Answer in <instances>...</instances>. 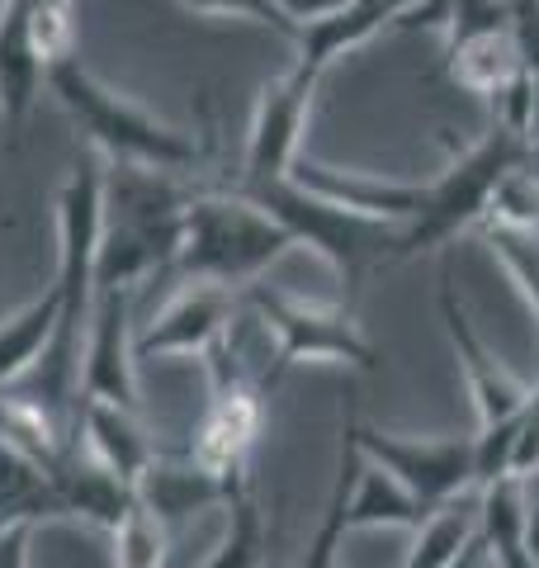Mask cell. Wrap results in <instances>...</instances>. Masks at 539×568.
I'll return each mask as SVG.
<instances>
[{
    "mask_svg": "<svg viewBox=\"0 0 539 568\" xmlns=\"http://www.w3.org/2000/svg\"><path fill=\"white\" fill-rule=\"evenodd\" d=\"M190 200L194 194L171 171L104 162V237L95 256V294L138 290L148 275L175 265Z\"/></svg>",
    "mask_w": 539,
    "mask_h": 568,
    "instance_id": "6da1fadb",
    "label": "cell"
},
{
    "mask_svg": "<svg viewBox=\"0 0 539 568\" xmlns=\"http://www.w3.org/2000/svg\"><path fill=\"white\" fill-rule=\"evenodd\" d=\"M48 91L58 95L67 119L77 123L90 152H100L104 162L123 166H156V171H190L200 166V142L190 133L171 129L166 119L148 114L129 95H119L114 85H104L77 52H67L48 67Z\"/></svg>",
    "mask_w": 539,
    "mask_h": 568,
    "instance_id": "7a4b0ae2",
    "label": "cell"
},
{
    "mask_svg": "<svg viewBox=\"0 0 539 568\" xmlns=\"http://www.w3.org/2000/svg\"><path fill=\"white\" fill-rule=\"evenodd\" d=\"M289 246L294 237L265 209L242 200L237 190L194 194L185 209L175 271L194 284H223V290L237 294L251 290Z\"/></svg>",
    "mask_w": 539,
    "mask_h": 568,
    "instance_id": "3957f363",
    "label": "cell"
},
{
    "mask_svg": "<svg viewBox=\"0 0 539 568\" xmlns=\"http://www.w3.org/2000/svg\"><path fill=\"white\" fill-rule=\"evenodd\" d=\"M526 156H530V142L516 138L511 129H501V123H492V129L482 133L436 185H426V204H421L417 219L398 233L393 261H411L421 252H436V246H445L449 237H459L464 227L482 223L488 219L497 181L511 166L526 162Z\"/></svg>",
    "mask_w": 539,
    "mask_h": 568,
    "instance_id": "277c9868",
    "label": "cell"
},
{
    "mask_svg": "<svg viewBox=\"0 0 539 568\" xmlns=\"http://www.w3.org/2000/svg\"><path fill=\"white\" fill-rule=\"evenodd\" d=\"M242 200H251L256 209H265L284 233L294 237V246H313L336 271L340 290L355 298L359 280L374 261H393V246H398V233L403 227H384V223H369V219H355V213L336 209L317 194L298 190L294 181H270V185H246L237 190Z\"/></svg>",
    "mask_w": 539,
    "mask_h": 568,
    "instance_id": "5b68a950",
    "label": "cell"
},
{
    "mask_svg": "<svg viewBox=\"0 0 539 568\" xmlns=\"http://www.w3.org/2000/svg\"><path fill=\"white\" fill-rule=\"evenodd\" d=\"M242 304L256 313V323L275 336V365L265 375V394L275 388L294 365L317 361V365H346L359 375L379 369V351L365 332L355 327V317L346 308H317L303 298L270 290V284H251L242 294Z\"/></svg>",
    "mask_w": 539,
    "mask_h": 568,
    "instance_id": "8992f818",
    "label": "cell"
},
{
    "mask_svg": "<svg viewBox=\"0 0 539 568\" xmlns=\"http://www.w3.org/2000/svg\"><path fill=\"white\" fill-rule=\"evenodd\" d=\"M104 237V156L81 152L58 190V275L62 290V332L85 336L95 304V256Z\"/></svg>",
    "mask_w": 539,
    "mask_h": 568,
    "instance_id": "52a82bcc",
    "label": "cell"
},
{
    "mask_svg": "<svg viewBox=\"0 0 539 568\" xmlns=\"http://www.w3.org/2000/svg\"><path fill=\"white\" fill-rule=\"evenodd\" d=\"M355 446L369 465H379L430 511L455 507L464 493L478 488V446L474 436H398L355 422Z\"/></svg>",
    "mask_w": 539,
    "mask_h": 568,
    "instance_id": "ba28073f",
    "label": "cell"
},
{
    "mask_svg": "<svg viewBox=\"0 0 539 568\" xmlns=\"http://www.w3.org/2000/svg\"><path fill=\"white\" fill-rule=\"evenodd\" d=\"M133 290H104L90 304V327H85V351H81V403H114L123 413L142 417V394H138V351H133Z\"/></svg>",
    "mask_w": 539,
    "mask_h": 568,
    "instance_id": "9c48e42d",
    "label": "cell"
},
{
    "mask_svg": "<svg viewBox=\"0 0 539 568\" xmlns=\"http://www.w3.org/2000/svg\"><path fill=\"white\" fill-rule=\"evenodd\" d=\"M313 91H317V81H303L298 71L265 85L256 119H251V133H246L242 175L232 190L289 181V166L303 152V129H308V114H313Z\"/></svg>",
    "mask_w": 539,
    "mask_h": 568,
    "instance_id": "30bf717a",
    "label": "cell"
},
{
    "mask_svg": "<svg viewBox=\"0 0 539 568\" xmlns=\"http://www.w3.org/2000/svg\"><path fill=\"white\" fill-rule=\"evenodd\" d=\"M440 323L449 346L459 355V369H464V384H469V398L478 407V426H501V422H516L530 403V388L516 384L507 369L492 361V351L482 346V336L474 332L469 313H464L459 294H455V265L445 261L440 271Z\"/></svg>",
    "mask_w": 539,
    "mask_h": 568,
    "instance_id": "8fae6325",
    "label": "cell"
},
{
    "mask_svg": "<svg viewBox=\"0 0 539 568\" xmlns=\"http://www.w3.org/2000/svg\"><path fill=\"white\" fill-rule=\"evenodd\" d=\"M289 181L298 190L317 194V200L355 213V219H369V223H384V227H407L426 204V185L379 181V175H365V171H336V166L313 162L308 152L294 156Z\"/></svg>",
    "mask_w": 539,
    "mask_h": 568,
    "instance_id": "7c38bea8",
    "label": "cell"
},
{
    "mask_svg": "<svg viewBox=\"0 0 539 568\" xmlns=\"http://www.w3.org/2000/svg\"><path fill=\"white\" fill-rule=\"evenodd\" d=\"M261 422H265V394L261 388H232V394H209V413L194 432V446L190 455L200 465L223 478L232 488V497L251 493V446L261 436Z\"/></svg>",
    "mask_w": 539,
    "mask_h": 568,
    "instance_id": "4fadbf2b",
    "label": "cell"
},
{
    "mask_svg": "<svg viewBox=\"0 0 539 568\" xmlns=\"http://www.w3.org/2000/svg\"><path fill=\"white\" fill-rule=\"evenodd\" d=\"M242 298L223 284H185L166 308L152 317V327L138 336V361H161V355H204L232 327Z\"/></svg>",
    "mask_w": 539,
    "mask_h": 568,
    "instance_id": "5bb4252c",
    "label": "cell"
},
{
    "mask_svg": "<svg viewBox=\"0 0 539 568\" xmlns=\"http://www.w3.org/2000/svg\"><path fill=\"white\" fill-rule=\"evenodd\" d=\"M48 85V67L33 48V0H0V114H6L14 142L24 138Z\"/></svg>",
    "mask_w": 539,
    "mask_h": 568,
    "instance_id": "9a60e30c",
    "label": "cell"
},
{
    "mask_svg": "<svg viewBox=\"0 0 539 568\" xmlns=\"http://www.w3.org/2000/svg\"><path fill=\"white\" fill-rule=\"evenodd\" d=\"M417 6L421 0H350V6L340 14H332V20L298 29V39H294L298 62H294V71L303 81H322V71H327L340 52L359 48L379 29H398L403 14L417 10Z\"/></svg>",
    "mask_w": 539,
    "mask_h": 568,
    "instance_id": "2e32d148",
    "label": "cell"
},
{
    "mask_svg": "<svg viewBox=\"0 0 539 568\" xmlns=\"http://www.w3.org/2000/svg\"><path fill=\"white\" fill-rule=\"evenodd\" d=\"M227 503H232V488L223 478H213L190 450L185 455H156L148 465V474L138 478V507L152 511L166 530L175 521L194 517V511L227 507Z\"/></svg>",
    "mask_w": 539,
    "mask_h": 568,
    "instance_id": "e0dca14e",
    "label": "cell"
},
{
    "mask_svg": "<svg viewBox=\"0 0 539 568\" xmlns=\"http://www.w3.org/2000/svg\"><path fill=\"white\" fill-rule=\"evenodd\" d=\"M85 440V455L104 465L114 478H123L138 493V478L148 474V465L156 459V446L142 432L138 413H123L114 403H81L77 407V446Z\"/></svg>",
    "mask_w": 539,
    "mask_h": 568,
    "instance_id": "ac0fdd59",
    "label": "cell"
},
{
    "mask_svg": "<svg viewBox=\"0 0 539 568\" xmlns=\"http://www.w3.org/2000/svg\"><path fill=\"white\" fill-rule=\"evenodd\" d=\"M52 484H58V497H62V517L90 521L100 530H114L138 507V493L104 465H95L81 446H71V455L52 469Z\"/></svg>",
    "mask_w": 539,
    "mask_h": 568,
    "instance_id": "d6986e66",
    "label": "cell"
},
{
    "mask_svg": "<svg viewBox=\"0 0 539 568\" xmlns=\"http://www.w3.org/2000/svg\"><path fill=\"white\" fill-rule=\"evenodd\" d=\"M43 526V521H62V497L52 484V469H43L29 450L10 446L0 436V526Z\"/></svg>",
    "mask_w": 539,
    "mask_h": 568,
    "instance_id": "ffe728a7",
    "label": "cell"
},
{
    "mask_svg": "<svg viewBox=\"0 0 539 568\" xmlns=\"http://www.w3.org/2000/svg\"><path fill=\"white\" fill-rule=\"evenodd\" d=\"M436 517L426 503H417L398 478L384 474L379 465H359L355 474V488H350V503H346V530H379V526H393V530H417Z\"/></svg>",
    "mask_w": 539,
    "mask_h": 568,
    "instance_id": "44dd1931",
    "label": "cell"
},
{
    "mask_svg": "<svg viewBox=\"0 0 539 568\" xmlns=\"http://www.w3.org/2000/svg\"><path fill=\"white\" fill-rule=\"evenodd\" d=\"M365 465V455L355 446V413H340V446H336V474H332V493L327 507L317 517V530L303 545L298 568H340V545H346V503L355 488V474Z\"/></svg>",
    "mask_w": 539,
    "mask_h": 568,
    "instance_id": "7402d4cb",
    "label": "cell"
},
{
    "mask_svg": "<svg viewBox=\"0 0 539 568\" xmlns=\"http://www.w3.org/2000/svg\"><path fill=\"white\" fill-rule=\"evenodd\" d=\"M58 323H62V290L58 284H48L39 298H29L20 313H10L6 323H0V388L20 384L29 369L39 365V355L48 351Z\"/></svg>",
    "mask_w": 539,
    "mask_h": 568,
    "instance_id": "603a6c76",
    "label": "cell"
},
{
    "mask_svg": "<svg viewBox=\"0 0 539 568\" xmlns=\"http://www.w3.org/2000/svg\"><path fill=\"white\" fill-rule=\"evenodd\" d=\"M478 540V511H459V507H440L417 536L403 568H455L459 555Z\"/></svg>",
    "mask_w": 539,
    "mask_h": 568,
    "instance_id": "cb8c5ba5",
    "label": "cell"
},
{
    "mask_svg": "<svg viewBox=\"0 0 539 568\" xmlns=\"http://www.w3.org/2000/svg\"><path fill=\"white\" fill-rule=\"evenodd\" d=\"M227 511L232 521L223 530V540L200 568H265V511L256 503V493L232 497Z\"/></svg>",
    "mask_w": 539,
    "mask_h": 568,
    "instance_id": "d4e9b609",
    "label": "cell"
},
{
    "mask_svg": "<svg viewBox=\"0 0 539 568\" xmlns=\"http://www.w3.org/2000/svg\"><path fill=\"white\" fill-rule=\"evenodd\" d=\"M488 246L497 252V261L507 265V275L520 284L526 304L539 323V233H520V227H501V223H478Z\"/></svg>",
    "mask_w": 539,
    "mask_h": 568,
    "instance_id": "484cf974",
    "label": "cell"
},
{
    "mask_svg": "<svg viewBox=\"0 0 539 568\" xmlns=\"http://www.w3.org/2000/svg\"><path fill=\"white\" fill-rule=\"evenodd\" d=\"M482 223H501V227H520V233H539V175L530 171V156L497 181L492 204H488V219H482Z\"/></svg>",
    "mask_w": 539,
    "mask_h": 568,
    "instance_id": "4316f807",
    "label": "cell"
},
{
    "mask_svg": "<svg viewBox=\"0 0 539 568\" xmlns=\"http://www.w3.org/2000/svg\"><path fill=\"white\" fill-rule=\"evenodd\" d=\"M114 568H161L166 564V526H161L152 511L133 507L114 530Z\"/></svg>",
    "mask_w": 539,
    "mask_h": 568,
    "instance_id": "83f0119b",
    "label": "cell"
},
{
    "mask_svg": "<svg viewBox=\"0 0 539 568\" xmlns=\"http://www.w3.org/2000/svg\"><path fill=\"white\" fill-rule=\"evenodd\" d=\"M185 6H190L194 14H232V20H256V24L275 29V33H284V39L294 43V29L279 20L270 0H185Z\"/></svg>",
    "mask_w": 539,
    "mask_h": 568,
    "instance_id": "f1b7e54d",
    "label": "cell"
},
{
    "mask_svg": "<svg viewBox=\"0 0 539 568\" xmlns=\"http://www.w3.org/2000/svg\"><path fill=\"white\" fill-rule=\"evenodd\" d=\"M539 469V384H530L526 417L516 426V450H511V478H530Z\"/></svg>",
    "mask_w": 539,
    "mask_h": 568,
    "instance_id": "f546056e",
    "label": "cell"
},
{
    "mask_svg": "<svg viewBox=\"0 0 539 568\" xmlns=\"http://www.w3.org/2000/svg\"><path fill=\"white\" fill-rule=\"evenodd\" d=\"M270 6H275V14L294 29V39H298V29L332 20V14H340L350 0H270Z\"/></svg>",
    "mask_w": 539,
    "mask_h": 568,
    "instance_id": "4dcf8cb0",
    "label": "cell"
},
{
    "mask_svg": "<svg viewBox=\"0 0 539 568\" xmlns=\"http://www.w3.org/2000/svg\"><path fill=\"white\" fill-rule=\"evenodd\" d=\"M33 530L29 521L0 526V568H29V549H33Z\"/></svg>",
    "mask_w": 539,
    "mask_h": 568,
    "instance_id": "1f68e13d",
    "label": "cell"
},
{
    "mask_svg": "<svg viewBox=\"0 0 539 568\" xmlns=\"http://www.w3.org/2000/svg\"><path fill=\"white\" fill-rule=\"evenodd\" d=\"M526 549H530V564L539 568V497L530 503V521H526Z\"/></svg>",
    "mask_w": 539,
    "mask_h": 568,
    "instance_id": "d6a6232c",
    "label": "cell"
},
{
    "mask_svg": "<svg viewBox=\"0 0 539 568\" xmlns=\"http://www.w3.org/2000/svg\"><path fill=\"white\" fill-rule=\"evenodd\" d=\"M482 559H488V549H482V540H474V545L459 555V564H455V568H482Z\"/></svg>",
    "mask_w": 539,
    "mask_h": 568,
    "instance_id": "836d02e7",
    "label": "cell"
},
{
    "mask_svg": "<svg viewBox=\"0 0 539 568\" xmlns=\"http://www.w3.org/2000/svg\"><path fill=\"white\" fill-rule=\"evenodd\" d=\"M530 77H535V133H530V148H535L539 142V71H530Z\"/></svg>",
    "mask_w": 539,
    "mask_h": 568,
    "instance_id": "e575fe53",
    "label": "cell"
},
{
    "mask_svg": "<svg viewBox=\"0 0 539 568\" xmlns=\"http://www.w3.org/2000/svg\"><path fill=\"white\" fill-rule=\"evenodd\" d=\"M530 171L539 175V142H535V148H530Z\"/></svg>",
    "mask_w": 539,
    "mask_h": 568,
    "instance_id": "d590c367",
    "label": "cell"
},
{
    "mask_svg": "<svg viewBox=\"0 0 539 568\" xmlns=\"http://www.w3.org/2000/svg\"><path fill=\"white\" fill-rule=\"evenodd\" d=\"M0 213H6V190H0Z\"/></svg>",
    "mask_w": 539,
    "mask_h": 568,
    "instance_id": "8d00e7d4",
    "label": "cell"
}]
</instances>
